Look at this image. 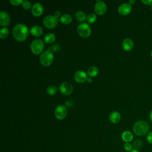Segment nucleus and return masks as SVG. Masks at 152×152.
<instances>
[{"label":"nucleus","instance_id":"nucleus-35","mask_svg":"<svg viewBox=\"0 0 152 152\" xmlns=\"http://www.w3.org/2000/svg\"><path fill=\"white\" fill-rule=\"evenodd\" d=\"M129 152H140L138 150H137V149H133V150H132L131 151H129Z\"/></svg>","mask_w":152,"mask_h":152},{"label":"nucleus","instance_id":"nucleus-11","mask_svg":"<svg viewBox=\"0 0 152 152\" xmlns=\"http://www.w3.org/2000/svg\"><path fill=\"white\" fill-rule=\"evenodd\" d=\"M87 75L83 70H78L74 74V79L75 81L79 83H84L87 81Z\"/></svg>","mask_w":152,"mask_h":152},{"label":"nucleus","instance_id":"nucleus-15","mask_svg":"<svg viewBox=\"0 0 152 152\" xmlns=\"http://www.w3.org/2000/svg\"><path fill=\"white\" fill-rule=\"evenodd\" d=\"M30 32L34 36H40L43 33V28L39 26H34L31 27Z\"/></svg>","mask_w":152,"mask_h":152},{"label":"nucleus","instance_id":"nucleus-24","mask_svg":"<svg viewBox=\"0 0 152 152\" xmlns=\"http://www.w3.org/2000/svg\"><path fill=\"white\" fill-rule=\"evenodd\" d=\"M96 18H97L96 15L93 13L89 14L87 17V20L88 23L90 24L94 23L96 21Z\"/></svg>","mask_w":152,"mask_h":152},{"label":"nucleus","instance_id":"nucleus-23","mask_svg":"<svg viewBox=\"0 0 152 152\" xmlns=\"http://www.w3.org/2000/svg\"><path fill=\"white\" fill-rule=\"evenodd\" d=\"M9 29L7 27L2 28L0 30V37L1 39L6 38L9 34Z\"/></svg>","mask_w":152,"mask_h":152},{"label":"nucleus","instance_id":"nucleus-21","mask_svg":"<svg viewBox=\"0 0 152 152\" xmlns=\"http://www.w3.org/2000/svg\"><path fill=\"white\" fill-rule=\"evenodd\" d=\"M75 18L78 21L81 22L85 21L86 19L87 18V17L84 12L79 11L75 13Z\"/></svg>","mask_w":152,"mask_h":152},{"label":"nucleus","instance_id":"nucleus-26","mask_svg":"<svg viewBox=\"0 0 152 152\" xmlns=\"http://www.w3.org/2000/svg\"><path fill=\"white\" fill-rule=\"evenodd\" d=\"M124 148L125 149V151L129 152L132 150V145L129 142H126L124 145Z\"/></svg>","mask_w":152,"mask_h":152},{"label":"nucleus","instance_id":"nucleus-12","mask_svg":"<svg viewBox=\"0 0 152 152\" xmlns=\"http://www.w3.org/2000/svg\"><path fill=\"white\" fill-rule=\"evenodd\" d=\"M132 10V7L129 4L123 3L118 7V12L122 15H126L130 13Z\"/></svg>","mask_w":152,"mask_h":152},{"label":"nucleus","instance_id":"nucleus-2","mask_svg":"<svg viewBox=\"0 0 152 152\" xmlns=\"http://www.w3.org/2000/svg\"><path fill=\"white\" fill-rule=\"evenodd\" d=\"M134 133L138 136H143L148 133L150 126L145 121H138L133 125Z\"/></svg>","mask_w":152,"mask_h":152},{"label":"nucleus","instance_id":"nucleus-17","mask_svg":"<svg viewBox=\"0 0 152 152\" xmlns=\"http://www.w3.org/2000/svg\"><path fill=\"white\" fill-rule=\"evenodd\" d=\"M122 139L126 142H129L133 139V135L130 131H125L122 134Z\"/></svg>","mask_w":152,"mask_h":152},{"label":"nucleus","instance_id":"nucleus-37","mask_svg":"<svg viewBox=\"0 0 152 152\" xmlns=\"http://www.w3.org/2000/svg\"><path fill=\"white\" fill-rule=\"evenodd\" d=\"M151 10H152V5H151Z\"/></svg>","mask_w":152,"mask_h":152},{"label":"nucleus","instance_id":"nucleus-18","mask_svg":"<svg viewBox=\"0 0 152 152\" xmlns=\"http://www.w3.org/2000/svg\"><path fill=\"white\" fill-rule=\"evenodd\" d=\"M60 21L64 24H69L72 20V17L68 14H64L60 17Z\"/></svg>","mask_w":152,"mask_h":152},{"label":"nucleus","instance_id":"nucleus-22","mask_svg":"<svg viewBox=\"0 0 152 152\" xmlns=\"http://www.w3.org/2000/svg\"><path fill=\"white\" fill-rule=\"evenodd\" d=\"M46 92L49 95H54L57 92V87L55 86H49L46 88Z\"/></svg>","mask_w":152,"mask_h":152},{"label":"nucleus","instance_id":"nucleus-20","mask_svg":"<svg viewBox=\"0 0 152 152\" xmlns=\"http://www.w3.org/2000/svg\"><path fill=\"white\" fill-rule=\"evenodd\" d=\"M55 35L52 33L46 34L44 37V41L47 43H52L55 40Z\"/></svg>","mask_w":152,"mask_h":152},{"label":"nucleus","instance_id":"nucleus-14","mask_svg":"<svg viewBox=\"0 0 152 152\" xmlns=\"http://www.w3.org/2000/svg\"><path fill=\"white\" fill-rule=\"evenodd\" d=\"M122 46V48L125 51H129L133 48V46H134L133 41L129 38H126L123 40Z\"/></svg>","mask_w":152,"mask_h":152},{"label":"nucleus","instance_id":"nucleus-5","mask_svg":"<svg viewBox=\"0 0 152 152\" xmlns=\"http://www.w3.org/2000/svg\"><path fill=\"white\" fill-rule=\"evenodd\" d=\"M77 32L81 37L87 38L91 34V27L87 23H83L78 26Z\"/></svg>","mask_w":152,"mask_h":152},{"label":"nucleus","instance_id":"nucleus-4","mask_svg":"<svg viewBox=\"0 0 152 152\" xmlns=\"http://www.w3.org/2000/svg\"><path fill=\"white\" fill-rule=\"evenodd\" d=\"M44 48V43L41 39H35L30 44L31 52L36 55L40 53Z\"/></svg>","mask_w":152,"mask_h":152},{"label":"nucleus","instance_id":"nucleus-8","mask_svg":"<svg viewBox=\"0 0 152 152\" xmlns=\"http://www.w3.org/2000/svg\"><path fill=\"white\" fill-rule=\"evenodd\" d=\"M59 89L62 94L69 95L73 91V87L68 82H63L60 84Z\"/></svg>","mask_w":152,"mask_h":152},{"label":"nucleus","instance_id":"nucleus-7","mask_svg":"<svg viewBox=\"0 0 152 152\" xmlns=\"http://www.w3.org/2000/svg\"><path fill=\"white\" fill-rule=\"evenodd\" d=\"M67 115V110L64 105L58 106L55 110V116L59 120L64 119Z\"/></svg>","mask_w":152,"mask_h":152},{"label":"nucleus","instance_id":"nucleus-28","mask_svg":"<svg viewBox=\"0 0 152 152\" xmlns=\"http://www.w3.org/2000/svg\"><path fill=\"white\" fill-rule=\"evenodd\" d=\"M10 2L12 5L17 6V5H19L20 4H22L23 1L22 0H10Z\"/></svg>","mask_w":152,"mask_h":152},{"label":"nucleus","instance_id":"nucleus-19","mask_svg":"<svg viewBox=\"0 0 152 152\" xmlns=\"http://www.w3.org/2000/svg\"><path fill=\"white\" fill-rule=\"evenodd\" d=\"M98 74L99 69L95 66H90L87 70V74L88 75V76H90V77H96L98 75Z\"/></svg>","mask_w":152,"mask_h":152},{"label":"nucleus","instance_id":"nucleus-6","mask_svg":"<svg viewBox=\"0 0 152 152\" xmlns=\"http://www.w3.org/2000/svg\"><path fill=\"white\" fill-rule=\"evenodd\" d=\"M43 23L46 27L48 28H53L57 26L58 19L55 15H48L43 18Z\"/></svg>","mask_w":152,"mask_h":152},{"label":"nucleus","instance_id":"nucleus-33","mask_svg":"<svg viewBox=\"0 0 152 152\" xmlns=\"http://www.w3.org/2000/svg\"><path fill=\"white\" fill-rule=\"evenodd\" d=\"M135 3V1H134V0H130L129 1V4L131 5H133Z\"/></svg>","mask_w":152,"mask_h":152},{"label":"nucleus","instance_id":"nucleus-16","mask_svg":"<svg viewBox=\"0 0 152 152\" xmlns=\"http://www.w3.org/2000/svg\"><path fill=\"white\" fill-rule=\"evenodd\" d=\"M109 119L111 122L113 124H116L119 122L121 119V115L118 112L113 111L110 114Z\"/></svg>","mask_w":152,"mask_h":152},{"label":"nucleus","instance_id":"nucleus-3","mask_svg":"<svg viewBox=\"0 0 152 152\" xmlns=\"http://www.w3.org/2000/svg\"><path fill=\"white\" fill-rule=\"evenodd\" d=\"M53 60V55L50 50H46L42 52L40 56V62L45 66H49Z\"/></svg>","mask_w":152,"mask_h":152},{"label":"nucleus","instance_id":"nucleus-32","mask_svg":"<svg viewBox=\"0 0 152 152\" xmlns=\"http://www.w3.org/2000/svg\"><path fill=\"white\" fill-rule=\"evenodd\" d=\"M149 118H150V121L152 122V110H151V111L150 112V115H149Z\"/></svg>","mask_w":152,"mask_h":152},{"label":"nucleus","instance_id":"nucleus-9","mask_svg":"<svg viewBox=\"0 0 152 152\" xmlns=\"http://www.w3.org/2000/svg\"><path fill=\"white\" fill-rule=\"evenodd\" d=\"M106 10H107L106 5L103 1H99L95 4L94 11L98 15H103L106 12Z\"/></svg>","mask_w":152,"mask_h":152},{"label":"nucleus","instance_id":"nucleus-13","mask_svg":"<svg viewBox=\"0 0 152 152\" xmlns=\"http://www.w3.org/2000/svg\"><path fill=\"white\" fill-rule=\"evenodd\" d=\"M10 23V17L9 14L2 11L0 12V26H7Z\"/></svg>","mask_w":152,"mask_h":152},{"label":"nucleus","instance_id":"nucleus-1","mask_svg":"<svg viewBox=\"0 0 152 152\" xmlns=\"http://www.w3.org/2000/svg\"><path fill=\"white\" fill-rule=\"evenodd\" d=\"M28 31L26 26L23 24H18L12 30V35L15 39L22 42L26 39L28 36Z\"/></svg>","mask_w":152,"mask_h":152},{"label":"nucleus","instance_id":"nucleus-31","mask_svg":"<svg viewBox=\"0 0 152 152\" xmlns=\"http://www.w3.org/2000/svg\"><path fill=\"white\" fill-rule=\"evenodd\" d=\"M54 15H55L56 18H58L59 17H60V16H61V12H60V11H55Z\"/></svg>","mask_w":152,"mask_h":152},{"label":"nucleus","instance_id":"nucleus-30","mask_svg":"<svg viewBox=\"0 0 152 152\" xmlns=\"http://www.w3.org/2000/svg\"><path fill=\"white\" fill-rule=\"evenodd\" d=\"M141 2L147 5H152V0H145V1L141 0Z\"/></svg>","mask_w":152,"mask_h":152},{"label":"nucleus","instance_id":"nucleus-29","mask_svg":"<svg viewBox=\"0 0 152 152\" xmlns=\"http://www.w3.org/2000/svg\"><path fill=\"white\" fill-rule=\"evenodd\" d=\"M147 140L150 144H152V132H149L147 135Z\"/></svg>","mask_w":152,"mask_h":152},{"label":"nucleus","instance_id":"nucleus-25","mask_svg":"<svg viewBox=\"0 0 152 152\" xmlns=\"http://www.w3.org/2000/svg\"><path fill=\"white\" fill-rule=\"evenodd\" d=\"M22 7L25 10H28L31 8V4L30 3V2L29 1H23V3H22Z\"/></svg>","mask_w":152,"mask_h":152},{"label":"nucleus","instance_id":"nucleus-36","mask_svg":"<svg viewBox=\"0 0 152 152\" xmlns=\"http://www.w3.org/2000/svg\"><path fill=\"white\" fill-rule=\"evenodd\" d=\"M151 57H152V51L151 52Z\"/></svg>","mask_w":152,"mask_h":152},{"label":"nucleus","instance_id":"nucleus-10","mask_svg":"<svg viewBox=\"0 0 152 152\" xmlns=\"http://www.w3.org/2000/svg\"><path fill=\"white\" fill-rule=\"evenodd\" d=\"M31 11L34 16L38 17L42 14L43 12V5L39 2L34 3L31 8Z\"/></svg>","mask_w":152,"mask_h":152},{"label":"nucleus","instance_id":"nucleus-34","mask_svg":"<svg viewBox=\"0 0 152 152\" xmlns=\"http://www.w3.org/2000/svg\"><path fill=\"white\" fill-rule=\"evenodd\" d=\"M87 81L88 83H91V82H92V78L91 77H88L87 79Z\"/></svg>","mask_w":152,"mask_h":152},{"label":"nucleus","instance_id":"nucleus-27","mask_svg":"<svg viewBox=\"0 0 152 152\" xmlns=\"http://www.w3.org/2000/svg\"><path fill=\"white\" fill-rule=\"evenodd\" d=\"M133 145H134V147L135 148H140V147L142 146V142H141L140 140H137L136 141H135L134 142Z\"/></svg>","mask_w":152,"mask_h":152}]
</instances>
